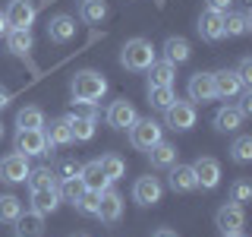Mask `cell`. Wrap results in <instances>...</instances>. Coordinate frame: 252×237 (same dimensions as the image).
I'll return each mask as SVG.
<instances>
[{
    "instance_id": "cell-9",
    "label": "cell",
    "mask_w": 252,
    "mask_h": 237,
    "mask_svg": "<svg viewBox=\"0 0 252 237\" xmlns=\"http://www.w3.org/2000/svg\"><path fill=\"white\" fill-rule=\"evenodd\" d=\"M186 92H189V101L192 105H208V101H215L218 95H215V76L211 73H192L189 76V82H186Z\"/></svg>"
},
{
    "instance_id": "cell-21",
    "label": "cell",
    "mask_w": 252,
    "mask_h": 237,
    "mask_svg": "<svg viewBox=\"0 0 252 237\" xmlns=\"http://www.w3.org/2000/svg\"><path fill=\"white\" fill-rule=\"evenodd\" d=\"M177 146L173 142H167V139H161V142H155L152 149H148V161H152V168H161V171H167V168H173L177 164Z\"/></svg>"
},
{
    "instance_id": "cell-1",
    "label": "cell",
    "mask_w": 252,
    "mask_h": 237,
    "mask_svg": "<svg viewBox=\"0 0 252 237\" xmlns=\"http://www.w3.org/2000/svg\"><path fill=\"white\" fill-rule=\"evenodd\" d=\"M110 82L104 79V73H98V70H79L73 76V82H69V95H73V105H98L101 98L107 95Z\"/></svg>"
},
{
    "instance_id": "cell-44",
    "label": "cell",
    "mask_w": 252,
    "mask_h": 237,
    "mask_svg": "<svg viewBox=\"0 0 252 237\" xmlns=\"http://www.w3.org/2000/svg\"><path fill=\"white\" fill-rule=\"evenodd\" d=\"M10 98H13V95H10V92H6V89H0V111H3L6 105H10Z\"/></svg>"
},
{
    "instance_id": "cell-4",
    "label": "cell",
    "mask_w": 252,
    "mask_h": 237,
    "mask_svg": "<svg viewBox=\"0 0 252 237\" xmlns=\"http://www.w3.org/2000/svg\"><path fill=\"white\" fill-rule=\"evenodd\" d=\"M161 139H164V126L158 120H152V117H136V123L129 126V142L139 152H148V149Z\"/></svg>"
},
{
    "instance_id": "cell-24",
    "label": "cell",
    "mask_w": 252,
    "mask_h": 237,
    "mask_svg": "<svg viewBox=\"0 0 252 237\" xmlns=\"http://www.w3.org/2000/svg\"><path fill=\"white\" fill-rule=\"evenodd\" d=\"M211 76H215V95L218 98H236V95L246 89V85L236 79L233 70H218V73H211Z\"/></svg>"
},
{
    "instance_id": "cell-14",
    "label": "cell",
    "mask_w": 252,
    "mask_h": 237,
    "mask_svg": "<svg viewBox=\"0 0 252 237\" xmlns=\"http://www.w3.org/2000/svg\"><path fill=\"white\" fill-rule=\"evenodd\" d=\"M3 41H6V51H10L13 57H22V60H29V57H32V51H35V38H32V29H6Z\"/></svg>"
},
{
    "instance_id": "cell-12",
    "label": "cell",
    "mask_w": 252,
    "mask_h": 237,
    "mask_svg": "<svg viewBox=\"0 0 252 237\" xmlns=\"http://www.w3.org/2000/svg\"><path fill=\"white\" fill-rule=\"evenodd\" d=\"M215 225H218L220 234H227V231H243V225H246V212H243L240 202H224V205L215 212Z\"/></svg>"
},
{
    "instance_id": "cell-34",
    "label": "cell",
    "mask_w": 252,
    "mask_h": 237,
    "mask_svg": "<svg viewBox=\"0 0 252 237\" xmlns=\"http://www.w3.org/2000/svg\"><path fill=\"white\" fill-rule=\"evenodd\" d=\"M98 164H101V171L107 174V180L114 184V180H120L123 174H126V161L120 155H114V152H107V155H101L98 158Z\"/></svg>"
},
{
    "instance_id": "cell-30",
    "label": "cell",
    "mask_w": 252,
    "mask_h": 237,
    "mask_svg": "<svg viewBox=\"0 0 252 237\" xmlns=\"http://www.w3.org/2000/svg\"><path fill=\"white\" fill-rule=\"evenodd\" d=\"M44 123H47V117L38 105H29L16 114V130H41Z\"/></svg>"
},
{
    "instance_id": "cell-11",
    "label": "cell",
    "mask_w": 252,
    "mask_h": 237,
    "mask_svg": "<svg viewBox=\"0 0 252 237\" xmlns=\"http://www.w3.org/2000/svg\"><path fill=\"white\" fill-rule=\"evenodd\" d=\"M192 171H195V184L202 190H218V184H220V161L218 158L199 155L195 164H192Z\"/></svg>"
},
{
    "instance_id": "cell-31",
    "label": "cell",
    "mask_w": 252,
    "mask_h": 237,
    "mask_svg": "<svg viewBox=\"0 0 252 237\" xmlns=\"http://www.w3.org/2000/svg\"><path fill=\"white\" fill-rule=\"evenodd\" d=\"M173 101H177L173 85H148V105H152L155 111H167Z\"/></svg>"
},
{
    "instance_id": "cell-7",
    "label": "cell",
    "mask_w": 252,
    "mask_h": 237,
    "mask_svg": "<svg viewBox=\"0 0 252 237\" xmlns=\"http://www.w3.org/2000/svg\"><path fill=\"white\" fill-rule=\"evenodd\" d=\"M123 215V196L117 193L114 187L101 190L98 193V209H94V218H101L104 225H117Z\"/></svg>"
},
{
    "instance_id": "cell-39",
    "label": "cell",
    "mask_w": 252,
    "mask_h": 237,
    "mask_svg": "<svg viewBox=\"0 0 252 237\" xmlns=\"http://www.w3.org/2000/svg\"><path fill=\"white\" fill-rule=\"evenodd\" d=\"M79 168H82L79 161L66 158V161H60L57 168H54V174H57V180H66V177H79Z\"/></svg>"
},
{
    "instance_id": "cell-47",
    "label": "cell",
    "mask_w": 252,
    "mask_h": 237,
    "mask_svg": "<svg viewBox=\"0 0 252 237\" xmlns=\"http://www.w3.org/2000/svg\"><path fill=\"white\" fill-rule=\"evenodd\" d=\"M0 139H3V123H0Z\"/></svg>"
},
{
    "instance_id": "cell-6",
    "label": "cell",
    "mask_w": 252,
    "mask_h": 237,
    "mask_svg": "<svg viewBox=\"0 0 252 237\" xmlns=\"http://www.w3.org/2000/svg\"><path fill=\"white\" fill-rule=\"evenodd\" d=\"M13 146H16V152L26 155V158L51 155V149H47V139H44V130H16Z\"/></svg>"
},
{
    "instance_id": "cell-40",
    "label": "cell",
    "mask_w": 252,
    "mask_h": 237,
    "mask_svg": "<svg viewBox=\"0 0 252 237\" xmlns=\"http://www.w3.org/2000/svg\"><path fill=\"white\" fill-rule=\"evenodd\" d=\"M236 79H240L243 85H252V57H243L240 63H236Z\"/></svg>"
},
{
    "instance_id": "cell-36",
    "label": "cell",
    "mask_w": 252,
    "mask_h": 237,
    "mask_svg": "<svg viewBox=\"0 0 252 237\" xmlns=\"http://www.w3.org/2000/svg\"><path fill=\"white\" fill-rule=\"evenodd\" d=\"M230 158H233L236 164L252 161V136H236L233 146H230Z\"/></svg>"
},
{
    "instance_id": "cell-19",
    "label": "cell",
    "mask_w": 252,
    "mask_h": 237,
    "mask_svg": "<svg viewBox=\"0 0 252 237\" xmlns=\"http://www.w3.org/2000/svg\"><path fill=\"white\" fill-rule=\"evenodd\" d=\"M44 139H47V149H60V146H73V133H69V123L66 117H57V120L44 123Z\"/></svg>"
},
{
    "instance_id": "cell-22",
    "label": "cell",
    "mask_w": 252,
    "mask_h": 237,
    "mask_svg": "<svg viewBox=\"0 0 252 237\" xmlns=\"http://www.w3.org/2000/svg\"><path fill=\"white\" fill-rule=\"evenodd\" d=\"M79 177H82L85 190H92V193H101V190H107V187H110V180H107V174L101 171L98 158H94V161H85L82 168H79Z\"/></svg>"
},
{
    "instance_id": "cell-16",
    "label": "cell",
    "mask_w": 252,
    "mask_h": 237,
    "mask_svg": "<svg viewBox=\"0 0 252 237\" xmlns=\"http://www.w3.org/2000/svg\"><path fill=\"white\" fill-rule=\"evenodd\" d=\"M47 38H51L54 44H66L76 38V19L66 13H57L47 19Z\"/></svg>"
},
{
    "instance_id": "cell-27",
    "label": "cell",
    "mask_w": 252,
    "mask_h": 237,
    "mask_svg": "<svg viewBox=\"0 0 252 237\" xmlns=\"http://www.w3.org/2000/svg\"><path fill=\"white\" fill-rule=\"evenodd\" d=\"M145 73H148V85H173V79H177V63L155 60Z\"/></svg>"
},
{
    "instance_id": "cell-38",
    "label": "cell",
    "mask_w": 252,
    "mask_h": 237,
    "mask_svg": "<svg viewBox=\"0 0 252 237\" xmlns=\"http://www.w3.org/2000/svg\"><path fill=\"white\" fill-rule=\"evenodd\" d=\"M252 199V187L246 184V180H236V184L230 187V202H249Z\"/></svg>"
},
{
    "instance_id": "cell-46",
    "label": "cell",
    "mask_w": 252,
    "mask_h": 237,
    "mask_svg": "<svg viewBox=\"0 0 252 237\" xmlns=\"http://www.w3.org/2000/svg\"><path fill=\"white\" fill-rule=\"evenodd\" d=\"M220 237H246L243 231H227V234H220Z\"/></svg>"
},
{
    "instance_id": "cell-43",
    "label": "cell",
    "mask_w": 252,
    "mask_h": 237,
    "mask_svg": "<svg viewBox=\"0 0 252 237\" xmlns=\"http://www.w3.org/2000/svg\"><path fill=\"white\" fill-rule=\"evenodd\" d=\"M152 237H180V234H177V231H170V228H158Z\"/></svg>"
},
{
    "instance_id": "cell-28",
    "label": "cell",
    "mask_w": 252,
    "mask_h": 237,
    "mask_svg": "<svg viewBox=\"0 0 252 237\" xmlns=\"http://www.w3.org/2000/svg\"><path fill=\"white\" fill-rule=\"evenodd\" d=\"M189 57H192V44H189L186 38L170 35L167 41H164V60H170V63H186Z\"/></svg>"
},
{
    "instance_id": "cell-23",
    "label": "cell",
    "mask_w": 252,
    "mask_h": 237,
    "mask_svg": "<svg viewBox=\"0 0 252 237\" xmlns=\"http://www.w3.org/2000/svg\"><path fill=\"white\" fill-rule=\"evenodd\" d=\"M252 32V13L249 10H227L224 13V35L230 38H240V35H249Z\"/></svg>"
},
{
    "instance_id": "cell-8",
    "label": "cell",
    "mask_w": 252,
    "mask_h": 237,
    "mask_svg": "<svg viewBox=\"0 0 252 237\" xmlns=\"http://www.w3.org/2000/svg\"><path fill=\"white\" fill-rule=\"evenodd\" d=\"M29 171H32L29 158L19 155V152H10V155L0 158V180L3 184H26Z\"/></svg>"
},
{
    "instance_id": "cell-25",
    "label": "cell",
    "mask_w": 252,
    "mask_h": 237,
    "mask_svg": "<svg viewBox=\"0 0 252 237\" xmlns=\"http://www.w3.org/2000/svg\"><path fill=\"white\" fill-rule=\"evenodd\" d=\"M243 120H246V117H243V111L236 105H224V108H218V114H215L211 123H215L218 133H233V130L243 126Z\"/></svg>"
},
{
    "instance_id": "cell-15",
    "label": "cell",
    "mask_w": 252,
    "mask_h": 237,
    "mask_svg": "<svg viewBox=\"0 0 252 237\" xmlns=\"http://www.w3.org/2000/svg\"><path fill=\"white\" fill-rule=\"evenodd\" d=\"M107 123L114 126V130H129L132 123H136V108H132V101H126V98H117V101H110V108H107Z\"/></svg>"
},
{
    "instance_id": "cell-17",
    "label": "cell",
    "mask_w": 252,
    "mask_h": 237,
    "mask_svg": "<svg viewBox=\"0 0 252 237\" xmlns=\"http://www.w3.org/2000/svg\"><path fill=\"white\" fill-rule=\"evenodd\" d=\"M199 35L205 38V41H211V44H218L220 38H227L224 35V13H218V10H205L199 16Z\"/></svg>"
},
{
    "instance_id": "cell-41",
    "label": "cell",
    "mask_w": 252,
    "mask_h": 237,
    "mask_svg": "<svg viewBox=\"0 0 252 237\" xmlns=\"http://www.w3.org/2000/svg\"><path fill=\"white\" fill-rule=\"evenodd\" d=\"M236 108L243 111V117H249V114H252V85H246V89L240 92V105H236Z\"/></svg>"
},
{
    "instance_id": "cell-13",
    "label": "cell",
    "mask_w": 252,
    "mask_h": 237,
    "mask_svg": "<svg viewBox=\"0 0 252 237\" xmlns=\"http://www.w3.org/2000/svg\"><path fill=\"white\" fill-rule=\"evenodd\" d=\"M161 196H164V184L158 177H152V174H145V177H139L132 184V199L139 205H158Z\"/></svg>"
},
{
    "instance_id": "cell-48",
    "label": "cell",
    "mask_w": 252,
    "mask_h": 237,
    "mask_svg": "<svg viewBox=\"0 0 252 237\" xmlns=\"http://www.w3.org/2000/svg\"><path fill=\"white\" fill-rule=\"evenodd\" d=\"M155 3H158V6H164V0H155Z\"/></svg>"
},
{
    "instance_id": "cell-26",
    "label": "cell",
    "mask_w": 252,
    "mask_h": 237,
    "mask_svg": "<svg viewBox=\"0 0 252 237\" xmlns=\"http://www.w3.org/2000/svg\"><path fill=\"white\" fill-rule=\"evenodd\" d=\"M13 225L16 237H44V215H38V212H22Z\"/></svg>"
},
{
    "instance_id": "cell-10",
    "label": "cell",
    "mask_w": 252,
    "mask_h": 237,
    "mask_svg": "<svg viewBox=\"0 0 252 237\" xmlns=\"http://www.w3.org/2000/svg\"><path fill=\"white\" fill-rule=\"evenodd\" d=\"M66 123H69V133H73V142H92L94 139V130H98V111L89 114H66Z\"/></svg>"
},
{
    "instance_id": "cell-33",
    "label": "cell",
    "mask_w": 252,
    "mask_h": 237,
    "mask_svg": "<svg viewBox=\"0 0 252 237\" xmlns=\"http://www.w3.org/2000/svg\"><path fill=\"white\" fill-rule=\"evenodd\" d=\"M29 190H47V187H57V174L54 168H32L29 177H26Z\"/></svg>"
},
{
    "instance_id": "cell-49",
    "label": "cell",
    "mask_w": 252,
    "mask_h": 237,
    "mask_svg": "<svg viewBox=\"0 0 252 237\" xmlns=\"http://www.w3.org/2000/svg\"><path fill=\"white\" fill-rule=\"evenodd\" d=\"M73 237H89V234H73Z\"/></svg>"
},
{
    "instance_id": "cell-45",
    "label": "cell",
    "mask_w": 252,
    "mask_h": 237,
    "mask_svg": "<svg viewBox=\"0 0 252 237\" xmlns=\"http://www.w3.org/2000/svg\"><path fill=\"white\" fill-rule=\"evenodd\" d=\"M6 29H10V26H6V16H3V13H0V38H3V35H6Z\"/></svg>"
},
{
    "instance_id": "cell-42",
    "label": "cell",
    "mask_w": 252,
    "mask_h": 237,
    "mask_svg": "<svg viewBox=\"0 0 252 237\" xmlns=\"http://www.w3.org/2000/svg\"><path fill=\"white\" fill-rule=\"evenodd\" d=\"M205 3H208V10H218V13H227V10H230V3H233V0H205Z\"/></svg>"
},
{
    "instance_id": "cell-37",
    "label": "cell",
    "mask_w": 252,
    "mask_h": 237,
    "mask_svg": "<svg viewBox=\"0 0 252 237\" xmlns=\"http://www.w3.org/2000/svg\"><path fill=\"white\" fill-rule=\"evenodd\" d=\"M73 205H76V212H79V215H92V218H94V209H98V193L85 190V193L79 196V199H76Z\"/></svg>"
},
{
    "instance_id": "cell-20",
    "label": "cell",
    "mask_w": 252,
    "mask_h": 237,
    "mask_svg": "<svg viewBox=\"0 0 252 237\" xmlns=\"http://www.w3.org/2000/svg\"><path fill=\"white\" fill-rule=\"evenodd\" d=\"M60 190L57 187H47V190H32V212L38 215H51V212L60 209Z\"/></svg>"
},
{
    "instance_id": "cell-3",
    "label": "cell",
    "mask_w": 252,
    "mask_h": 237,
    "mask_svg": "<svg viewBox=\"0 0 252 237\" xmlns=\"http://www.w3.org/2000/svg\"><path fill=\"white\" fill-rule=\"evenodd\" d=\"M44 3H51V0H41V3H35V0H10L6 3V26L10 29H32L38 19V10H41Z\"/></svg>"
},
{
    "instance_id": "cell-18",
    "label": "cell",
    "mask_w": 252,
    "mask_h": 237,
    "mask_svg": "<svg viewBox=\"0 0 252 237\" xmlns=\"http://www.w3.org/2000/svg\"><path fill=\"white\" fill-rule=\"evenodd\" d=\"M167 187L173 190V193H192V190H199V184H195V171L192 164H173V168H167Z\"/></svg>"
},
{
    "instance_id": "cell-35",
    "label": "cell",
    "mask_w": 252,
    "mask_h": 237,
    "mask_svg": "<svg viewBox=\"0 0 252 237\" xmlns=\"http://www.w3.org/2000/svg\"><path fill=\"white\" fill-rule=\"evenodd\" d=\"M57 190H60V199L63 202H76L79 196L85 193V184H82V177H66V180H60V184H57Z\"/></svg>"
},
{
    "instance_id": "cell-5",
    "label": "cell",
    "mask_w": 252,
    "mask_h": 237,
    "mask_svg": "<svg viewBox=\"0 0 252 237\" xmlns=\"http://www.w3.org/2000/svg\"><path fill=\"white\" fill-rule=\"evenodd\" d=\"M164 123H167L173 133L192 130V126H195V105H192V101H180L177 98L167 111H164Z\"/></svg>"
},
{
    "instance_id": "cell-29",
    "label": "cell",
    "mask_w": 252,
    "mask_h": 237,
    "mask_svg": "<svg viewBox=\"0 0 252 237\" xmlns=\"http://www.w3.org/2000/svg\"><path fill=\"white\" fill-rule=\"evenodd\" d=\"M110 13V6L104 0H82L79 3V19L82 22H92V26H98V22H104Z\"/></svg>"
},
{
    "instance_id": "cell-32",
    "label": "cell",
    "mask_w": 252,
    "mask_h": 237,
    "mask_svg": "<svg viewBox=\"0 0 252 237\" xmlns=\"http://www.w3.org/2000/svg\"><path fill=\"white\" fill-rule=\"evenodd\" d=\"M19 215H22V199L13 193H3L0 196V225H13Z\"/></svg>"
},
{
    "instance_id": "cell-2",
    "label": "cell",
    "mask_w": 252,
    "mask_h": 237,
    "mask_svg": "<svg viewBox=\"0 0 252 237\" xmlns=\"http://www.w3.org/2000/svg\"><path fill=\"white\" fill-rule=\"evenodd\" d=\"M155 60H158L155 47H152V41H145V38H129V41L120 47V63L129 73H145Z\"/></svg>"
}]
</instances>
